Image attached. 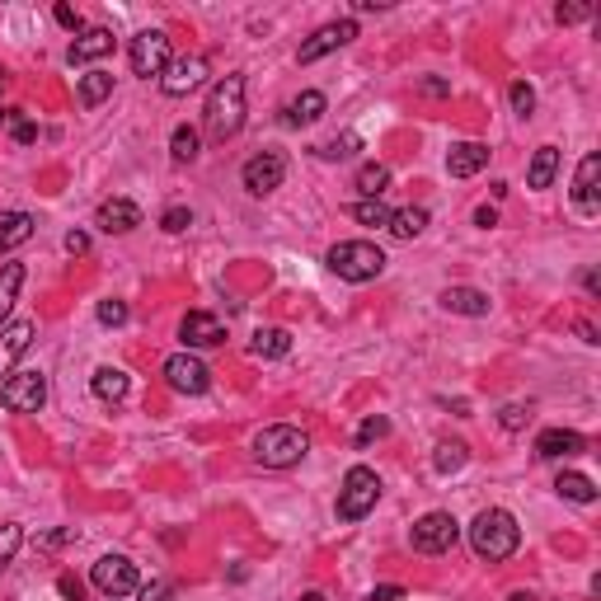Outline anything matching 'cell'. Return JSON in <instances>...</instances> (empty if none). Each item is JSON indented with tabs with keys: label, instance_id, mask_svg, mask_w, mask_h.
<instances>
[{
	"label": "cell",
	"instance_id": "obj_1",
	"mask_svg": "<svg viewBox=\"0 0 601 601\" xmlns=\"http://www.w3.org/2000/svg\"><path fill=\"white\" fill-rule=\"evenodd\" d=\"M517 545H522V526L512 517L508 508H484L470 522V550L479 559H489V564H503V559L517 555Z\"/></svg>",
	"mask_w": 601,
	"mask_h": 601
},
{
	"label": "cell",
	"instance_id": "obj_2",
	"mask_svg": "<svg viewBox=\"0 0 601 601\" xmlns=\"http://www.w3.org/2000/svg\"><path fill=\"white\" fill-rule=\"evenodd\" d=\"M202 127L207 137L226 141L245 127V76H226L216 80L212 94H207V108H202Z\"/></svg>",
	"mask_w": 601,
	"mask_h": 601
},
{
	"label": "cell",
	"instance_id": "obj_3",
	"mask_svg": "<svg viewBox=\"0 0 601 601\" xmlns=\"http://www.w3.org/2000/svg\"><path fill=\"white\" fill-rule=\"evenodd\" d=\"M329 273H339L343 282H371L386 273V254L371 245V240H339V245L324 254Z\"/></svg>",
	"mask_w": 601,
	"mask_h": 601
},
{
	"label": "cell",
	"instance_id": "obj_4",
	"mask_svg": "<svg viewBox=\"0 0 601 601\" xmlns=\"http://www.w3.org/2000/svg\"><path fill=\"white\" fill-rule=\"evenodd\" d=\"M306 451H310L306 432L292 428V423H273V428H263L254 437V461L268 465V470H292V465H301Z\"/></svg>",
	"mask_w": 601,
	"mask_h": 601
},
{
	"label": "cell",
	"instance_id": "obj_5",
	"mask_svg": "<svg viewBox=\"0 0 601 601\" xmlns=\"http://www.w3.org/2000/svg\"><path fill=\"white\" fill-rule=\"evenodd\" d=\"M381 498V475L371 465H353L343 475V489H339V522H362Z\"/></svg>",
	"mask_w": 601,
	"mask_h": 601
},
{
	"label": "cell",
	"instance_id": "obj_6",
	"mask_svg": "<svg viewBox=\"0 0 601 601\" xmlns=\"http://www.w3.org/2000/svg\"><path fill=\"white\" fill-rule=\"evenodd\" d=\"M0 404L10 409V414H38L47 404V376L43 371H15V376H5V386H0Z\"/></svg>",
	"mask_w": 601,
	"mask_h": 601
},
{
	"label": "cell",
	"instance_id": "obj_7",
	"mask_svg": "<svg viewBox=\"0 0 601 601\" xmlns=\"http://www.w3.org/2000/svg\"><path fill=\"white\" fill-rule=\"evenodd\" d=\"M127 57H132V76L141 80H151V76H165V66L174 62V52H170V38L160 29H146L132 38V47H127Z\"/></svg>",
	"mask_w": 601,
	"mask_h": 601
},
{
	"label": "cell",
	"instance_id": "obj_8",
	"mask_svg": "<svg viewBox=\"0 0 601 601\" xmlns=\"http://www.w3.org/2000/svg\"><path fill=\"white\" fill-rule=\"evenodd\" d=\"M409 540H414L418 555H447L451 545L461 540V526H456L451 512H428V517H418V522H414Z\"/></svg>",
	"mask_w": 601,
	"mask_h": 601
},
{
	"label": "cell",
	"instance_id": "obj_9",
	"mask_svg": "<svg viewBox=\"0 0 601 601\" xmlns=\"http://www.w3.org/2000/svg\"><path fill=\"white\" fill-rule=\"evenodd\" d=\"M240 179H245L249 198H268V193H273V188H282V179H287V155H282V151L249 155L245 170H240Z\"/></svg>",
	"mask_w": 601,
	"mask_h": 601
},
{
	"label": "cell",
	"instance_id": "obj_10",
	"mask_svg": "<svg viewBox=\"0 0 601 601\" xmlns=\"http://www.w3.org/2000/svg\"><path fill=\"white\" fill-rule=\"evenodd\" d=\"M94 587L104 592V597H132L141 587V573H137V564L127 555H104L99 564H94Z\"/></svg>",
	"mask_w": 601,
	"mask_h": 601
},
{
	"label": "cell",
	"instance_id": "obj_11",
	"mask_svg": "<svg viewBox=\"0 0 601 601\" xmlns=\"http://www.w3.org/2000/svg\"><path fill=\"white\" fill-rule=\"evenodd\" d=\"M357 38V19H334V24H324V29H315L301 43V52H296V62L301 66H310V62H320V57H329L334 47H343V43H353Z\"/></svg>",
	"mask_w": 601,
	"mask_h": 601
},
{
	"label": "cell",
	"instance_id": "obj_12",
	"mask_svg": "<svg viewBox=\"0 0 601 601\" xmlns=\"http://www.w3.org/2000/svg\"><path fill=\"white\" fill-rule=\"evenodd\" d=\"M165 386H170L174 395H202V390L212 386V371L202 367L193 353H174L170 362H165Z\"/></svg>",
	"mask_w": 601,
	"mask_h": 601
},
{
	"label": "cell",
	"instance_id": "obj_13",
	"mask_svg": "<svg viewBox=\"0 0 601 601\" xmlns=\"http://www.w3.org/2000/svg\"><path fill=\"white\" fill-rule=\"evenodd\" d=\"M202 85H207V57H174L165 66V76H160V90L170 99H184V94L202 90Z\"/></svg>",
	"mask_w": 601,
	"mask_h": 601
},
{
	"label": "cell",
	"instance_id": "obj_14",
	"mask_svg": "<svg viewBox=\"0 0 601 601\" xmlns=\"http://www.w3.org/2000/svg\"><path fill=\"white\" fill-rule=\"evenodd\" d=\"M179 334H184L188 348H216V343H226V324L216 320L212 310H188Z\"/></svg>",
	"mask_w": 601,
	"mask_h": 601
},
{
	"label": "cell",
	"instance_id": "obj_15",
	"mask_svg": "<svg viewBox=\"0 0 601 601\" xmlns=\"http://www.w3.org/2000/svg\"><path fill=\"white\" fill-rule=\"evenodd\" d=\"M94 226L108 235H127L141 226V207L132 198H108L104 207H99V216H94Z\"/></svg>",
	"mask_w": 601,
	"mask_h": 601
},
{
	"label": "cell",
	"instance_id": "obj_16",
	"mask_svg": "<svg viewBox=\"0 0 601 601\" xmlns=\"http://www.w3.org/2000/svg\"><path fill=\"white\" fill-rule=\"evenodd\" d=\"M587 451V437L573 428H545L536 437V456L540 461H559V456H583Z\"/></svg>",
	"mask_w": 601,
	"mask_h": 601
},
{
	"label": "cell",
	"instance_id": "obj_17",
	"mask_svg": "<svg viewBox=\"0 0 601 601\" xmlns=\"http://www.w3.org/2000/svg\"><path fill=\"white\" fill-rule=\"evenodd\" d=\"M33 334H38V324H33V320H15V324H5V329H0V376H5L19 357L29 353Z\"/></svg>",
	"mask_w": 601,
	"mask_h": 601
},
{
	"label": "cell",
	"instance_id": "obj_18",
	"mask_svg": "<svg viewBox=\"0 0 601 601\" xmlns=\"http://www.w3.org/2000/svg\"><path fill=\"white\" fill-rule=\"evenodd\" d=\"M108 52H113V33L108 29H80L76 43H71V52H66V62L90 66V62H99V57H108Z\"/></svg>",
	"mask_w": 601,
	"mask_h": 601
},
{
	"label": "cell",
	"instance_id": "obj_19",
	"mask_svg": "<svg viewBox=\"0 0 601 601\" xmlns=\"http://www.w3.org/2000/svg\"><path fill=\"white\" fill-rule=\"evenodd\" d=\"M597 174H601V155H583V165H578V179H573V202H578V212L583 216H597Z\"/></svg>",
	"mask_w": 601,
	"mask_h": 601
},
{
	"label": "cell",
	"instance_id": "obj_20",
	"mask_svg": "<svg viewBox=\"0 0 601 601\" xmlns=\"http://www.w3.org/2000/svg\"><path fill=\"white\" fill-rule=\"evenodd\" d=\"M484 165H489V146H479V141H461V146H451L447 151L451 179H475Z\"/></svg>",
	"mask_w": 601,
	"mask_h": 601
},
{
	"label": "cell",
	"instance_id": "obj_21",
	"mask_svg": "<svg viewBox=\"0 0 601 601\" xmlns=\"http://www.w3.org/2000/svg\"><path fill=\"white\" fill-rule=\"evenodd\" d=\"M127 390H132V381H127L123 367H99L94 371V400L99 404H123Z\"/></svg>",
	"mask_w": 601,
	"mask_h": 601
},
{
	"label": "cell",
	"instance_id": "obj_22",
	"mask_svg": "<svg viewBox=\"0 0 601 601\" xmlns=\"http://www.w3.org/2000/svg\"><path fill=\"white\" fill-rule=\"evenodd\" d=\"M324 94L320 90H306L301 94V99H292V104H287V113H282V123L287 127H310V123H320L324 118Z\"/></svg>",
	"mask_w": 601,
	"mask_h": 601
},
{
	"label": "cell",
	"instance_id": "obj_23",
	"mask_svg": "<svg viewBox=\"0 0 601 601\" xmlns=\"http://www.w3.org/2000/svg\"><path fill=\"white\" fill-rule=\"evenodd\" d=\"M442 306L451 310V315H489V296L479 292V287H447L442 292Z\"/></svg>",
	"mask_w": 601,
	"mask_h": 601
},
{
	"label": "cell",
	"instance_id": "obj_24",
	"mask_svg": "<svg viewBox=\"0 0 601 601\" xmlns=\"http://www.w3.org/2000/svg\"><path fill=\"white\" fill-rule=\"evenodd\" d=\"M33 235V216L29 212H0V254L19 249Z\"/></svg>",
	"mask_w": 601,
	"mask_h": 601
},
{
	"label": "cell",
	"instance_id": "obj_25",
	"mask_svg": "<svg viewBox=\"0 0 601 601\" xmlns=\"http://www.w3.org/2000/svg\"><path fill=\"white\" fill-rule=\"evenodd\" d=\"M249 353L254 357H287L292 353V334L278 329V324H268V329H259V334L249 339Z\"/></svg>",
	"mask_w": 601,
	"mask_h": 601
},
{
	"label": "cell",
	"instance_id": "obj_26",
	"mask_svg": "<svg viewBox=\"0 0 601 601\" xmlns=\"http://www.w3.org/2000/svg\"><path fill=\"white\" fill-rule=\"evenodd\" d=\"M559 174V146H540L536 155H531V170H526V184L531 188H550Z\"/></svg>",
	"mask_w": 601,
	"mask_h": 601
},
{
	"label": "cell",
	"instance_id": "obj_27",
	"mask_svg": "<svg viewBox=\"0 0 601 601\" xmlns=\"http://www.w3.org/2000/svg\"><path fill=\"white\" fill-rule=\"evenodd\" d=\"M19 287H24V263H5V268H0V329H5L10 310H15Z\"/></svg>",
	"mask_w": 601,
	"mask_h": 601
},
{
	"label": "cell",
	"instance_id": "obj_28",
	"mask_svg": "<svg viewBox=\"0 0 601 601\" xmlns=\"http://www.w3.org/2000/svg\"><path fill=\"white\" fill-rule=\"evenodd\" d=\"M428 231V207H400V212H390V235H400V240H414V235Z\"/></svg>",
	"mask_w": 601,
	"mask_h": 601
},
{
	"label": "cell",
	"instance_id": "obj_29",
	"mask_svg": "<svg viewBox=\"0 0 601 601\" xmlns=\"http://www.w3.org/2000/svg\"><path fill=\"white\" fill-rule=\"evenodd\" d=\"M559 498H569V503H597V484L587 475H578V470H564V475L555 479Z\"/></svg>",
	"mask_w": 601,
	"mask_h": 601
},
{
	"label": "cell",
	"instance_id": "obj_30",
	"mask_svg": "<svg viewBox=\"0 0 601 601\" xmlns=\"http://www.w3.org/2000/svg\"><path fill=\"white\" fill-rule=\"evenodd\" d=\"M108 94H113V76L108 71H85L80 76V104L85 108H99Z\"/></svg>",
	"mask_w": 601,
	"mask_h": 601
},
{
	"label": "cell",
	"instance_id": "obj_31",
	"mask_svg": "<svg viewBox=\"0 0 601 601\" xmlns=\"http://www.w3.org/2000/svg\"><path fill=\"white\" fill-rule=\"evenodd\" d=\"M386 188H390V170L381 165V160H371V165L357 170V193H362V198H381Z\"/></svg>",
	"mask_w": 601,
	"mask_h": 601
},
{
	"label": "cell",
	"instance_id": "obj_32",
	"mask_svg": "<svg viewBox=\"0 0 601 601\" xmlns=\"http://www.w3.org/2000/svg\"><path fill=\"white\" fill-rule=\"evenodd\" d=\"M465 461H470V447H465V442H437V451H432L437 475H456Z\"/></svg>",
	"mask_w": 601,
	"mask_h": 601
},
{
	"label": "cell",
	"instance_id": "obj_33",
	"mask_svg": "<svg viewBox=\"0 0 601 601\" xmlns=\"http://www.w3.org/2000/svg\"><path fill=\"white\" fill-rule=\"evenodd\" d=\"M198 151H202L198 127H174V137H170V155H174V160L188 165V160H198Z\"/></svg>",
	"mask_w": 601,
	"mask_h": 601
},
{
	"label": "cell",
	"instance_id": "obj_34",
	"mask_svg": "<svg viewBox=\"0 0 601 601\" xmlns=\"http://www.w3.org/2000/svg\"><path fill=\"white\" fill-rule=\"evenodd\" d=\"M357 151H362V137H357V132H343V137L315 146V155H320V160H348V155H357Z\"/></svg>",
	"mask_w": 601,
	"mask_h": 601
},
{
	"label": "cell",
	"instance_id": "obj_35",
	"mask_svg": "<svg viewBox=\"0 0 601 601\" xmlns=\"http://www.w3.org/2000/svg\"><path fill=\"white\" fill-rule=\"evenodd\" d=\"M353 216L362 221V226H390V207L381 198H362L353 207Z\"/></svg>",
	"mask_w": 601,
	"mask_h": 601
},
{
	"label": "cell",
	"instance_id": "obj_36",
	"mask_svg": "<svg viewBox=\"0 0 601 601\" xmlns=\"http://www.w3.org/2000/svg\"><path fill=\"white\" fill-rule=\"evenodd\" d=\"M19 545H24V526L5 522V526H0V569H5V564L19 555Z\"/></svg>",
	"mask_w": 601,
	"mask_h": 601
},
{
	"label": "cell",
	"instance_id": "obj_37",
	"mask_svg": "<svg viewBox=\"0 0 601 601\" xmlns=\"http://www.w3.org/2000/svg\"><path fill=\"white\" fill-rule=\"evenodd\" d=\"M386 432H390V418H381V414L362 418V428H357V447H371V442H381Z\"/></svg>",
	"mask_w": 601,
	"mask_h": 601
},
{
	"label": "cell",
	"instance_id": "obj_38",
	"mask_svg": "<svg viewBox=\"0 0 601 601\" xmlns=\"http://www.w3.org/2000/svg\"><path fill=\"white\" fill-rule=\"evenodd\" d=\"M498 423L508 432H522L526 423H531V404H503V409H498Z\"/></svg>",
	"mask_w": 601,
	"mask_h": 601
},
{
	"label": "cell",
	"instance_id": "obj_39",
	"mask_svg": "<svg viewBox=\"0 0 601 601\" xmlns=\"http://www.w3.org/2000/svg\"><path fill=\"white\" fill-rule=\"evenodd\" d=\"M508 99H512V108H517V113H522V118H531V108H536V90H531V85H526V80H512Z\"/></svg>",
	"mask_w": 601,
	"mask_h": 601
},
{
	"label": "cell",
	"instance_id": "obj_40",
	"mask_svg": "<svg viewBox=\"0 0 601 601\" xmlns=\"http://www.w3.org/2000/svg\"><path fill=\"white\" fill-rule=\"evenodd\" d=\"M160 226H165L170 235H179V231H188V226H193V212H188V207H170V212L160 216Z\"/></svg>",
	"mask_w": 601,
	"mask_h": 601
},
{
	"label": "cell",
	"instance_id": "obj_41",
	"mask_svg": "<svg viewBox=\"0 0 601 601\" xmlns=\"http://www.w3.org/2000/svg\"><path fill=\"white\" fill-rule=\"evenodd\" d=\"M5 123H10L15 141H24V146H29V141H38V127H33L29 118H19V108H10V118H5Z\"/></svg>",
	"mask_w": 601,
	"mask_h": 601
},
{
	"label": "cell",
	"instance_id": "obj_42",
	"mask_svg": "<svg viewBox=\"0 0 601 601\" xmlns=\"http://www.w3.org/2000/svg\"><path fill=\"white\" fill-rule=\"evenodd\" d=\"M123 320H127L123 301H99V324H123Z\"/></svg>",
	"mask_w": 601,
	"mask_h": 601
},
{
	"label": "cell",
	"instance_id": "obj_43",
	"mask_svg": "<svg viewBox=\"0 0 601 601\" xmlns=\"http://www.w3.org/2000/svg\"><path fill=\"white\" fill-rule=\"evenodd\" d=\"M137 592H141V601H174L170 583H146V587H137Z\"/></svg>",
	"mask_w": 601,
	"mask_h": 601
},
{
	"label": "cell",
	"instance_id": "obj_44",
	"mask_svg": "<svg viewBox=\"0 0 601 601\" xmlns=\"http://www.w3.org/2000/svg\"><path fill=\"white\" fill-rule=\"evenodd\" d=\"M587 15H592L587 5H559V10H555L559 24H578V19H587Z\"/></svg>",
	"mask_w": 601,
	"mask_h": 601
},
{
	"label": "cell",
	"instance_id": "obj_45",
	"mask_svg": "<svg viewBox=\"0 0 601 601\" xmlns=\"http://www.w3.org/2000/svg\"><path fill=\"white\" fill-rule=\"evenodd\" d=\"M52 15H57V24H62V29H71V33H80V29H85V24H80V15H76V10H71V5H57Z\"/></svg>",
	"mask_w": 601,
	"mask_h": 601
},
{
	"label": "cell",
	"instance_id": "obj_46",
	"mask_svg": "<svg viewBox=\"0 0 601 601\" xmlns=\"http://www.w3.org/2000/svg\"><path fill=\"white\" fill-rule=\"evenodd\" d=\"M57 592H62V597H71V601H80V592H85V587H80V578L62 573V578H57Z\"/></svg>",
	"mask_w": 601,
	"mask_h": 601
},
{
	"label": "cell",
	"instance_id": "obj_47",
	"mask_svg": "<svg viewBox=\"0 0 601 601\" xmlns=\"http://www.w3.org/2000/svg\"><path fill=\"white\" fill-rule=\"evenodd\" d=\"M371 601H404V587H395V583L376 587V592H371Z\"/></svg>",
	"mask_w": 601,
	"mask_h": 601
},
{
	"label": "cell",
	"instance_id": "obj_48",
	"mask_svg": "<svg viewBox=\"0 0 601 601\" xmlns=\"http://www.w3.org/2000/svg\"><path fill=\"white\" fill-rule=\"evenodd\" d=\"M66 249H71V254H85V249H90V235H85V231H71V235H66Z\"/></svg>",
	"mask_w": 601,
	"mask_h": 601
},
{
	"label": "cell",
	"instance_id": "obj_49",
	"mask_svg": "<svg viewBox=\"0 0 601 601\" xmlns=\"http://www.w3.org/2000/svg\"><path fill=\"white\" fill-rule=\"evenodd\" d=\"M475 226H484V231H489V226H498V212L489 207V202H484V207L475 212Z\"/></svg>",
	"mask_w": 601,
	"mask_h": 601
},
{
	"label": "cell",
	"instance_id": "obj_50",
	"mask_svg": "<svg viewBox=\"0 0 601 601\" xmlns=\"http://www.w3.org/2000/svg\"><path fill=\"white\" fill-rule=\"evenodd\" d=\"M573 329L583 334V343H601V339H597V329H592V324H587V320H573Z\"/></svg>",
	"mask_w": 601,
	"mask_h": 601
},
{
	"label": "cell",
	"instance_id": "obj_51",
	"mask_svg": "<svg viewBox=\"0 0 601 601\" xmlns=\"http://www.w3.org/2000/svg\"><path fill=\"white\" fill-rule=\"evenodd\" d=\"M508 601H531V592H512V597Z\"/></svg>",
	"mask_w": 601,
	"mask_h": 601
},
{
	"label": "cell",
	"instance_id": "obj_52",
	"mask_svg": "<svg viewBox=\"0 0 601 601\" xmlns=\"http://www.w3.org/2000/svg\"><path fill=\"white\" fill-rule=\"evenodd\" d=\"M301 601H324V597H320V592H306V597H301Z\"/></svg>",
	"mask_w": 601,
	"mask_h": 601
},
{
	"label": "cell",
	"instance_id": "obj_53",
	"mask_svg": "<svg viewBox=\"0 0 601 601\" xmlns=\"http://www.w3.org/2000/svg\"><path fill=\"white\" fill-rule=\"evenodd\" d=\"M108 601H123V597H108Z\"/></svg>",
	"mask_w": 601,
	"mask_h": 601
}]
</instances>
